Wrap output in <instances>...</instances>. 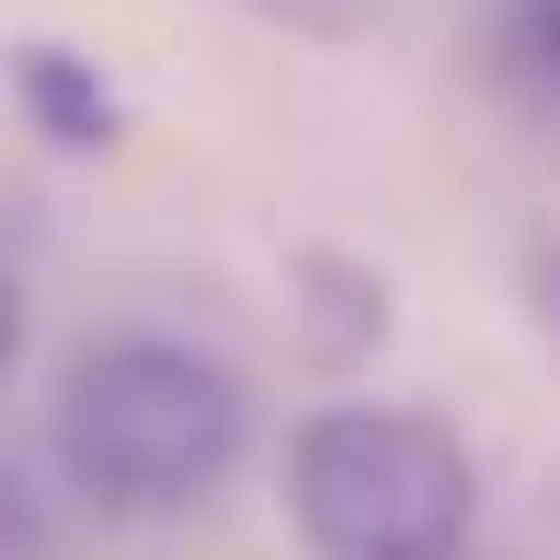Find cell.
I'll return each mask as SVG.
<instances>
[{"label":"cell","instance_id":"8","mask_svg":"<svg viewBox=\"0 0 560 560\" xmlns=\"http://www.w3.org/2000/svg\"><path fill=\"white\" fill-rule=\"evenodd\" d=\"M446 560H457V549H446Z\"/></svg>","mask_w":560,"mask_h":560},{"label":"cell","instance_id":"5","mask_svg":"<svg viewBox=\"0 0 560 560\" xmlns=\"http://www.w3.org/2000/svg\"><path fill=\"white\" fill-rule=\"evenodd\" d=\"M264 23H343V0H252Z\"/></svg>","mask_w":560,"mask_h":560},{"label":"cell","instance_id":"3","mask_svg":"<svg viewBox=\"0 0 560 560\" xmlns=\"http://www.w3.org/2000/svg\"><path fill=\"white\" fill-rule=\"evenodd\" d=\"M12 92H23V115L58 149H115L126 138V104L104 92V69L69 58V46H12Z\"/></svg>","mask_w":560,"mask_h":560},{"label":"cell","instance_id":"4","mask_svg":"<svg viewBox=\"0 0 560 560\" xmlns=\"http://www.w3.org/2000/svg\"><path fill=\"white\" fill-rule=\"evenodd\" d=\"M503 69L560 104V0H515V12H503Z\"/></svg>","mask_w":560,"mask_h":560},{"label":"cell","instance_id":"7","mask_svg":"<svg viewBox=\"0 0 560 560\" xmlns=\"http://www.w3.org/2000/svg\"><path fill=\"white\" fill-rule=\"evenodd\" d=\"M549 310H560V264H549Z\"/></svg>","mask_w":560,"mask_h":560},{"label":"cell","instance_id":"6","mask_svg":"<svg viewBox=\"0 0 560 560\" xmlns=\"http://www.w3.org/2000/svg\"><path fill=\"white\" fill-rule=\"evenodd\" d=\"M12 354H23V287L0 275V366H12Z\"/></svg>","mask_w":560,"mask_h":560},{"label":"cell","instance_id":"2","mask_svg":"<svg viewBox=\"0 0 560 560\" xmlns=\"http://www.w3.org/2000/svg\"><path fill=\"white\" fill-rule=\"evenodd\" d=\"M469 503H480L469 446L400 400L310 412L287 446V515L320 560H446L469 538Z\"/></svg>","mask_w":560,"mask_h":560},{"label":"cell","instance_id":"1","mask_svg":"<svg viewBox=\"0 0 560 560\" xmlns=\"http://www.w3.org/2000/svg\"><path fill=\"white\" fill-rule=\"evenodd\" d=\"M241 435H252L241 377L207 343H172V332L92 343L69 366V389H58V457L115 515H184L195 492L229 480Z\"/></svg>","mask_w":560,"mask_h":560}]
</instances>
